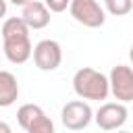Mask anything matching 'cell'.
I'll return each instance as SVG.
<instances>
[{
  "mask_svg": "<svg viewBox=\"0 0 133 133\" xmlns=\"http://www.w3.org/2000/svg\"><path fill=\"white\" fill-rule=\"evenodd\" d=\"M73 89L81 100H106L110 96L108 77L91 66H83L73 75Z\"/></svg>",
  "mask_w": 133,
  "mask_h": 133,
  "instance_id": "6da1fadb",
  "label": "cell"
},
{
  "mask_svg": "<svg viewBox=\"0 0 133 133\" xmlns=\"http://www.w3.org/2000/svg\"><path fill=\"white\" fill-rule=\"evenodd\" d=\"M17 121L27 133H52L54 123L37 104H23L17 110Z\"/></svg>",
  "mask_w": 133,
  "mask_h": 133,
  "instance_id": "7a4b0ae2",
  "label": "cell"
},
{
  "mask_svg": "<svg viewBox=\"0 0 133 133\" xmlns=\"http://www.w3.org/2000/svg\"><path fill=\"white\" fill-rule=\"evenodd\" d=\"M69 12L77 23L89 29L102 27L106 23V10L100 6L98 0H71Z\"/></svg>",
  "mask_w": 133,
  "mask_h": 133,
  "instance_id": "3957f363",
  "label": "cell"
},
{
  "mask_svg": "<svg viewBox=\"0 0 133 133\" xmlns=\"http://www.w3.org/2000/svg\"><path fill=\"white\" fill-rule=\"evenodd\" d=\"M60 121L66 129L71 131H81L85 127H89V123L94 121V110L87 102L83 100H73L66 102L60 110Z\"/></svg>",
  "mask_w": 133,
  "mask_h": 133,
  "instance_id": "277c9868",
  "label": "cell"
},
{
  "mask_svg": "<svg viewBox=\"0 0 133 133\" xmlns=\"http://www.w3.org/2000/svg\"><path fill=\"white\" fill-rule=\"evenodd\" d=\"M127 116H129V110L123 102H106L102 104L96 114H94V121L96 125L102 129V131H114V129H121L125 123H127Z\"/></svg>",
  "mask_w": 133,
  "mask_h": 133,
  "instance_id": "5b68a950",
  "label": "cell"
},
{
  "mask_svg": "<svg viewBox=\"0 0 133 133\" xmlns=\"http://www.w3.org/2000/svg\"><path fill=\"white\" fill-rule=\"evenodd\" d=\"M108 83H110V94L127 104L133 102V69L127 64H116L112 66L110 75H108Z\"/></svg>",
  "mask_w": 133,
  "mask_h": 133,
  "instance_id": "8992f818",
  "label": "cell"
},
{
  "mask_svg": "<svg viewBox=\"0 0 133 133\" xmlns=\"http://www.w3.org/2000/svg\"><path fill=\"white\" fill-rule=\"evenodd\" d=\"M31 56L39 71H56L62 62V48L56 39H42L33 46Z\"/></svg>",
  "mask_w": 133,
  "mask_h": 133,
  "instance_id": "52a82bcc",
  "label": "cell"
},
{
  "mask_svg": "<svg viewBox=\"0 0 133 133\" xmlns=\"http://www.w3.org/2000/svg\"><path fill=\"white\" fill-rule=\"evenodd\" d=\"M21 19L27 23L29 29H44L50 23V10L44 2L39 0H29L27 4H23L21 10Z\"/></svg>",
  "mask_w": 133,
  "mask_h": 133,
  "instance_id": "ba28073f",
  "label": "cell"
},
{
  "mask_svg": "<svg viewBox=\"0 0 133 133\" xmlns=\"http://www.w3.org/2000/svg\"><path fill=\"white\" fill-rule=\"evenodd\" d=\"M2 52L4 56L12 62V64H23L31 58V52H33V46H31V39L29 37H19V39H4V46H2Z\"/></svg>",
  "mask_w": 133,
  "mask_h": 133,
  "instance_id": "9c48e42d",
  "label": "cell"
},
{
  "mask_svg": "<svg viewBox=\"0 0 133 133\" xmlns=\"http://www.w3.org/2000/svg\"><path fill=\"white\" fill-rule=\"evenodd\" d=\"M19 98V83L10 71H0V108H8Z\"/></svg>",
  "mask_w": 133,
  "mask_h": 133,
  "instance_id": "30bf717a",
  "label": "cell"
},
{
  "mask_svg": "<svg viewBox=\"0 0 133 133\" xmlns=\"http://www.w3.org/2000/svg\"><path fill=\"white\" fill-rule=\"evenodd\" d=\"M29 37V27L21 17H10L2 23V39H19Z\"/></svg>",
  "mask_w": 133,
  "mask_h": 133,
  "instance_id": "8fae6325",
  "label": "cell"
},
{
  "mask_svg": "<svg viewBox=\"0 0 133 133\" xmlns=\"http://www.w3.org/2000/svg\"><path fill=\"white\" fill-rule=\"evenodd\" d=\"M104 6L114 17H125L133 8V0H104Z\"/></svg>",
  "mask_w": 133,
  "mask_h": 133,
  "instance_id": "7c38bea8",
  "label": "cell"
},
{
  "mask_svg": "<svg viewBox=\"0 0 133 133\" xmlns=\"http://www.w3.org/2000/svg\"><path fill=\"white\" fill-rule=\"evenodd\" d=\"M44 4L48 6V10H50V12H62V10H66V8H69L71 0H44Z\"/></svg>",
  "mask_w": 133,
  "mask_h": 133,
  "instance_id": "4fadbf2b",
  "label": "cell"
},
{
  "mask_svg": "<svg viewBox=\"0 0 133 133\" xmlns=\"http://www.w3.org/2000/svg\"><path fill=\"white\" fill-rule=\"evenodd\" d=\"M6 8H8V6H6V0H0V19L6 15Z\"/></svg>",
  "mask_w": 133,
  "mask_h": 133,
  "instance_id": "5bb4252c",
  "label": "cell"
},
{
  "mask_svg": "<svg viewBox=\"0 0 133 133\" xmlns=\"http://www.w3.org/2000/svg\"><path fill=\"white\" fill-rule=\"evenodd\" d=\"M0 131H2V133H10V127H8L6 123H0Z\"/></svg>",
  "mask_w": 133,
  "mask_h": 133,
  "instance_id": "9a60e30c",
  "label": "cell"
},
{
  "mask_svg": "<svg viewBox=\"0 0 133 133\" xmlns=\"http://www.w3.org/2000/svg\"><path fill=\"white\" fill-rule=\"evenodd\" d=\"M10 2H12L15 6H23V4H27L29 0H10Z\"/></svg>",
  "mask_w": 133,
  "mask_h": 133,
  "instance_id": "2e32d148",
  "label": "cell"
},
{
  "mask_svg": "<svg viewBox=\"0 0 133 133\" xmlns=\"http://www.w3.org/2000/svg\"><path fill=\"white\" fill-rule=\"evenodd\" d=\"M129 58H131V62H133V46H131V50H129Z\"/></svg>",
  "mask_w": 133,
  "mask_h": 133,
  "instance_id": "e0dca14e",
  "label": "cell"
}]
</instances>
